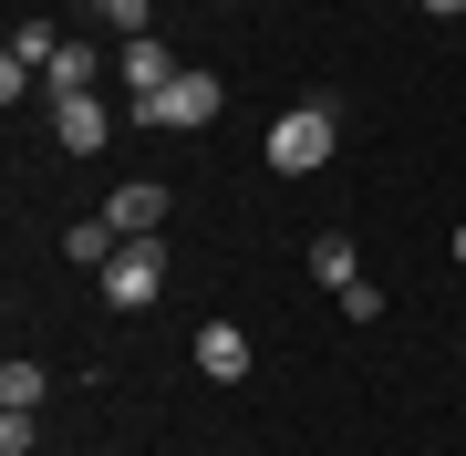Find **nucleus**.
<instances>
[{"mask_svg": "<svg viewBox=\"0 0 466 456\" xmlns=\"http://www.w3.org/2000/svg\"><path fill=\"white\" fill-rule=\"evenodd\" d=\"M115 249H125V238L104 228V208H94L84 228H63V259H84V270H104V259H115Z\"/></svg>", "mask_w": 466, "mask_h": 456, "instance_id": "obj_10", "label": "nucleus"}, {"mask_svg": "<svg viewBox=\"0 0 466 456\" xmlns=\"http://www.w3.org/2000/svg\"><path fill=\"white\" fill-rule=\"evenodd\" d=\"M311 280H321V290H352V280H363V259H352V238H342V228H321V238H311Z\"/></svg>", "mask_w": 466, "mask_h": 456, "instance_id": "obj_9", "label": "nucleus"}, {"mask_svg": "<svg viewBox=\"0 0 466 456\" xmlns=\"http://www.w3.org/2000/svg\"><path fill=\"white\" fill-rule=\"evenodd\" d=\"M198 373L208 384H238V373H249V332H238V321H198Z\"/></svg>", "mask_w": 466, "mask_h": 456, "instance_id": "obj_7", "label": "nucleus"}, {"mask_svg": "<svg viewBox=\"0 0 466 456\" xmlns=\"http://www.w3.org/2000/svg\"><path fill=\"white\" fill-rule=\"evenodd\" d=\"M218 115H228V84H218L208 63H187L156 104H135V125H156V136H208Z\"/></svg>", "mask_w": 466, "mask_h": 456, "instance_id": "obj_2", "label": "nucleus"}, {"mask_svg": "<svg viewBox=\"0 0 466 456\" xmlns=\"http://www.w3.org/2000/svg\"><path fill=\"white\" fill-rule=\"evenodd\" d=\"M94 11H104L115 42H146V32H156V0H94Z\"/></svg>", "mask_w": 466, "mask_h": 456, "instance_id": "obj_11", "label": "nucleus"}, {"mask_svg": "<svg viewBox=\"0 0 466 456\" xmlns=\"http://www.w3.org/2000/svg\"><path fill=\"white\" fill-rule=\"evenodd\" d=\"M456 259H466V228H456Z\"/></svg>", "mask_w": 466, "mask_h": 456, "instance_id": "obj_15", "label": "nucleus"}, {"mask_svg": "<svg viewBox=\"0 0 466 456\" xmlns=\"http://www.w3.org/2000/svg\"><path fill=\"white\" fill-rule=\"evenodd\" d=\"M425 11H435V21H456V11H466V0H425Z\"/></svg>", "mask_w": 466, "mask_h": 456, "instance_id": "obj_14", "label": "nucleus"}, {"mask_svg": "<svg viewBox=\"0 0 466 456\" xmlns=\"http://www.w3.org/2000/svg\"><path fill=\"white\" fill-rule=\"evenodd\" d=\"M218 11H238V0H218Z\"/></svg>", "mask_w": 466, "mask_h": 456, "instance_id": "obj_16", "label": "nucleus"}, {"mask_svg": "<svg viewBox=\"0 0 466 456\" xmlns=\"http://www.w3.org/2000/svg\"><path fill=\"white\" fill-rule=\"evenodd\" d=\"M156 290H167V238H125V249L104 259V301H115V311H146Z\"/></svg>", "mask_w": 466, "mask_h": 456, "instance_id": "obj_3", "label": "nucleus"}, {"mask_svg": "<svg viewBox=\"0 0 466 456\" xmlns=\"http://www.w3.org/2000/svg\"><path fill=\"white\" fill-rule=\"evenodd\" d=\"M156 218H167V187H156V177H125L115 198H104V228H115V238H156Z\"/></svg>", "mask_w": 466, "mask_h": 456, "instance_id": "obj_5", "label": "nucleus"}, {"mask_svg": "<svg viewBox=\"0 0 466 456\" xmlns=\"http://www.w3.org/2000/svg\"><path fill=\"white\" fill-rule=\"evenodd\" d=\"M42 394H52V384H42V363H32V353L0 363V405H42Z\"/></svg>", "mask_w": 466, "mask_h": 456, "instance_id": "obj_12", "label": "nucleus"}, {"mask_svg": "<svg viewBox=\"0 0 466 456\" xmlns=\"http://www.w3.org/2000/svg\"><path fill=\"white\" fill-rule=\"evenodd\" d=\"M94 84H104V52H94V42H63V52H52V73H42L52 104H73V94H94Z\"/></svg>", "mask_w": 466, "mask_h": 456, "instance_id": "obj_8", "label": "nucleus"}, {"mask_svg": "<svg viewBox=\"0 0 466 456\" xmlns=\"http://www.w3.org/2000/svg\"><path fill=\"white\" fill-rule=\"evenodd\" d=\"M342 146V115L332 104H290L280 125H269V177H321Z\"/></svg>", "mask_w": 466, "mask_h": 456, "instance_id": "obj_1", "label": "nucleus"}, {"mask_svg": "<svg viewBox=\"0 0 466 456\" xmlns=\"http://www.w3.org/2000/svg\"><path fill=\"white\" fill-rule=\"evenodd\" d=\"M0 456H32V405H0Z\"/></svg>", "mask_w": 466, "mask_h": 456, "instance_id": "obj_13", "label": "nucleus"}, {"mask_svg": "<svg viewBox=\"0 0 466 456\" xmlns=\"http://www.w3.org/2000/svg\"><path fill=\"white\" fill-rule=\"evenodd\" d=\"M115 73H125V115H135V104H156V94L187 73V52H167V42L146 32V42H125V52H115Z\"/></svg>", "mask_w": 466, "mask_h": 456, "instance_id": "obj_4", "label": "nucleus"}, {"mask_svg": "<svg viewBox=\"0 0 466 456\" xmlns=\"http://www.w3.org/2000/svg\"><path fill=\"white\" fill-rule=\"evenodd\" d=\"M52 136H63V156H104V136H115L104 94H73V104H52Z\"/></svg>", "mask_w": 466, "mask_h": 456, "instance_id": "obj_6", "label": "nucleus"}]
</instances>
